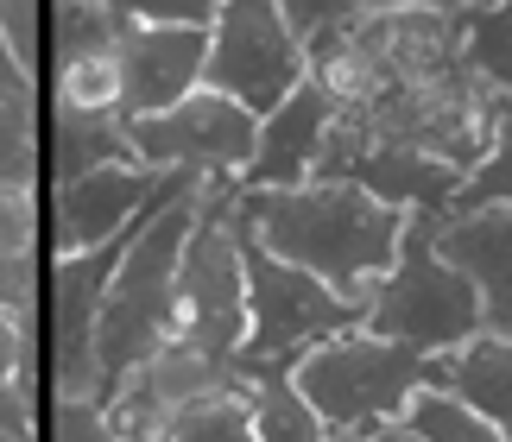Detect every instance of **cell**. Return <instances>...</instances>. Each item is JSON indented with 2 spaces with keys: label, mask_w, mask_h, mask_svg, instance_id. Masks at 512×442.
Segmentation results:
<instances>
[{
  "label": "cell",
  "mask_w": 512,
  "mask_h": 442,
  "mask_svg": "<svg viewBox=\"0 0 512 442\" xmlns=\"http://www.w3.org/2000/svg\"><path fill=\"white\" fill-rule=\"evenodd\" d=\"M234 221L279 259V266L317 278L342 304H361L399 259L405 215L380 209L354 184H304V190H234Z\"/></svg>",
  "instance_id": "6da1fadb"
},
{
  "label": "cell",
  "mask_w": 512,
  "mask_h": 442,
  "mask_svg": "<svg viewBox=\"0 0 512 442\" xmlns=\"http://www.w3.org/2000/svg\"><path fill=\"white\" fill-rule=\"evenodd\" d=\"M196 203H203V177L171 171L165 196L146 209L140 234L121 247L102 310H95V411L165 348L171 335V285H177V259L196 228Z\"/></svg>",
  "instance_id": "7a4b0ae2"
},
{
  "label": "cell",
  "mask_w": 512,
  "mask_h": 442,
  "mask_svg": "<svg viewBox=\"0 0 512 442\" xmlns=\"http://www.w3.org/2000/svg\"><path fill=\"white\" fill-rule=\"evenodd\" d=\"M234 234H241V278H247V341L234 354L241 386H253V379H285L304 354H317L336 335L361 329V304H342L317 278L279 266L241 221H234Z\"/></svg>",
  "instance_id": "3957f363"
},
{
  "label": "cell",
  "mask_w": 512,
  "mask_h": 442,
  "mask_svg": "<svg viewBox=\"0 0 512 442\" xmlns=\"http://www.w3.org/2000/svg\"><path fill=\"white\" fill-rule=\"evenodd\" d=\"M291 386L336 442H373L405 417V405L424 392V354L380 341L367 329L336 335L329 348L304 354L291 367Z\"/></svg>",
  "instance_id": "277c9868"
},
{
  "label": "cell",
  "mask_w": 512,
  "mask_h": 442,
  "mask_svg": "<svg viewBox=\"0 0 512 442\" xmlns=\"http://www.w3.org/2000/svg\"><path fill=\"white\" fill-rule=\"evenodd\" d=\"M361 329L380 341H399L411 354H449L462 341L481 335V297L475 285L437 259V215H405L399 234V259L392 272L373 285Z\"/></svg>",
  "instance_id": "5b68a950"
},
{
  "label": "cell",
  "mask_w": 512,
  "mask_h": 442,
  "mask_svg": "<svg viewBox=\"0 0 512 442\" xmlns=\"http://www.w3.org/2000/svg\"><path fill=\"white\" fill-rule=\"evenodd\" d=\"M209 360H234L247 341V278H241V234H234V184H203L196 228L177 259L171 285V335Z\"/></svg>",
  "instance_id": "8992f818"
},
{
  "label": "cell",
  "mask_w": 512,
  "mask_h": 442,
  "mask_svg": "<svg viewBox=\"0 0 512 442\" xmlns=\"http://www.w3.org/2000/svg\"><path fill=\"white\" fill-rule=\"evenodd\" d=\"M304 83H310V64H304V45L285 32L279 0H228V7H215L209 57H203L209 95H222V102L247 108L253 120H266Z\"/></svg>",
  "instance_id": "52a82bcc"
},
{
  "label": "cell",
  "mask_w": 512,
  "mask_h": 442,
  "mask_svg": "<svg viewBox=\"0 0 512 442\" xmlns=\"http://www.w3.org/2000/svg\"><path fill=\"white\" fill-rule=\"evenodd\" d=\"M253 139H260V120L209 89L184 95L152 120H127V146L146 171H190L203 184H234L253 158Z\"/></svg>",
  "instance_id": "ba28073f"
},
{
  "label": "cell",
  "mask_w": 512,
  "mask_h": 442,
  "mask_svg": "<svg viewBox=\"0 0 512 442\" xmlns=\"http://www.w3.org/2000/svg\"><path fill=\"white\" fill-rule=\"evenodd\" d=\"M171 177V171H165ZM165 177L146 165H108L89 171L76 184H57V209H51V259H76V253H102L140 234L146 209L165 196Z\"/></svg>",
  "instance_id": "9c48e42d"
},
{
  "label": "cell",
  "mask_w": 512,
  "mask_h": 442,
  "mask_svg": "<svg viewBox=\"0 0 512 442\" xmlns=\"http://www.w3.org/2000/svg\"><path fill=\"white\" fill-rule=\"evenodd\" d=\"M203 57H209V32L190 26H140L127 13L121 32V120H152L177 108L184 95L203 89Z\"/></svg>",
  "instance_id": "30bf717a"
},
{
  "label": "cell",
  "mask_w": 512,
  "mask_h": 442,
  "mask_svg": "<svg viewBox=\"0 0 512 442\" xmlns=\"http://www.w3.org/2000/svg\"><path fill=\"white\" fill-rule=\"evenodd\" d=\"M336 102L317 89V83H304L291 102H279L266 120H260V139H253V158H247V171L234 177V190L253 196V190H304L310 184V171H317V158L329 146V133H336Z\"/></svg>",
  "instance_id": "8fae6325"
},
{
  "label": "cell",
  "mask_w": 512,
  "mask_h": 442,
  "mask_svg": "<svg viewBox=\"0 0 512 442\" xmlns=\"http://www.w3.org/2000/svg\"><path fill=\"white\" fill-rule=\"evenodd\" d=\"M437 259L475 285L481 329L512 341V209L437 215Z\"/></svg>",
  "instance_id": "7c38bea8"
},
{
  "label": "cell",
  "mask_w": 512,
  "mask_h": 442,
  "mask_svg": "<svg viewBox=\"0 0 512 442\" xmlns=\"http://www.w3.org/2000/svg\"><path fill=\"white\" fill-rule=\"evenodd\" d=\"M424 392H443L456 398L462 411H475L481 424H494L512 442V341L500 335H475L449 354H430L424 360Z\"/></svg>",
  "instance_id": "4fadbf2b"
},
{
  "label": "cell",
  "mask_w": 512,
  "mask_h": 442,
  "mask_svg": "<svg viewBox=\"0 0 512 442\" xmlns=\"http://www.w3.org/2000/svg\"><path fill=\"white\" fill-rule=\"evenodd\" d=\"M108 165H140L127 146V120H83V114H51V177L76 184Z\"/></svg>",
  "instance_id": "5bb4252c"
},
{
  "label": "cell",
  "mask_w": 512,
  "mask_h": 442,
  "mask_svg": "<svg viewBox=\"0 0 512 442\" xmlns=\"http://www.w3.org/2000/svg\"><path fill=\"white\" fill-rule=\"evenodd\" d=\"M51 114H83V120H121V45L57 57L51 70Z\"/></svg>",
  "instance_id": "9a60e30c"
},
{
  "label": "cell",
  "mask_w": 512,
  "mask_h": 442,
  "mask_svg": "<svg viewBox=\"0 0 512 442\" xmlns=\"http://www.w3.org/2000/svg\"><path fill=\"white\" fill-rule=\"evenodd\" d=\"M247 430L253 442H329L323 417L298 398V386L285 379H253L247 386Z\"/></svg>",
  "instance_id": "2e32d148"
},
{
  "label": "cell",
  "mask_w": 512,
  "mask_h": 442,
  "mask_svg": "<svg viewBox=\"0 0 512 442\" xmlns=\"http://www.w3.org/2000/svg\"><path fill=\"white\" fill-rule=\"evenodd\" d=\"M51 26V57H83V51H114L127 32V7L114 0H64V7H45Z\"/></svg>",
  "instance_id": "e0dca14e"
},
{
  "label": "cell",
  "mask_w": 512,
  "mask_h": 442,
  "mask_svg": "<svg viewBox=\"0 0 512 442\" xmlns=\"http://www.w3.org/2000/svg\"><path fill=\"white\" fill-rule=\"evenodd\" d=\"M481 209H512V102H500L494 146H487V158L462 177V190L449 196L443 215H481Z\"/></svg>",
  "instance_id": "ac0fdd59"
},
{
  "label": "cell",
  "mask_w": 512,
  "mask_h": 442,
  "mask_svg": "<svg viewBox=\"0 0 512 442\" xmlns=\"http://www.w3.org/2000/svg\"><path fill=\"white\" fill-rule=\"evenodd\" d=\"M285 13V32L304 45V64H317L323 51H336L342 38H354L373 19V7H354V0H291Z\"/></svg>",
  "instance_id": "d6986e66"
},
{
  "label": "cell",
  "mask_w": 512,
  "mask_h": 442,
  "mask_svg": "<svg viewBox=\"0 0 512 442\" xmlns=\"http://www.w3.org/2000/svg\"><path fill=\"white\" fill-rule=\"evenodd\" d=\"M399 430L418 436V442H506L494 424H481L475 411H462L456 398H443V392H418V398H411L405 417H399Z\"/></svg>",
  "instance_id": "ffe728a7"
},
{
  "label": "cell",
  "mask_w": 512,
  "mask_h": 442,
  "mask_svg": "<svg viewBox=\"0 0 512 442\" xmlns=\"http://www.w3.org/2000/svg\"><path fill=\"white\" fill-rule=\"evenodd\" d=\"M38 102H0V190H38Z\"/></svg>",
  "instance_id": "44dd1931"
},
{
  "label": "cell",
  "mask_w": 512,
  "mask_h": 442,
  "mask_svg": "<svg viewBox=\"0 0 512 442\" xmlns=\"http://www.w3.org/2000/svg\"><path fill=\"white\" fill-rule=\"evenodd\" d=\"M171 442H253L247 392H222V398H209V405H196L184 424L171 430Z\"/></svg>",
  "instance_id": "7402d4cb"
},
{
  "label": "cell",
  "mask_w": 512,
  "mask_h": 442,
  "mask_svg": "<svg viewBox=\"0 0 512 442\" xmlns=\"http://www.w3.org/2000/svg\"><path fill=\"white\" fill-rule=\"evenodd\" d=\"M38 32H45V7H26V0H7V7H0V45H7V57L19 64V76H26L32 89H38V57H45Z\"/></svg>",
  "instance_id": "603a6c76"
},
{
  "label": "cell",
  "mask_w": 512,
  "mask_h": 442,
  "mask_svg": "<svg viewBox=\"0 0 512 442\" xmlns=\"http://www.w3.org/2000/svg\"><path fill=\"white\" fill-rule=\"evenodd\" d=\"M38 285H45V253L0 259V310L7 316H38Z\"/></svg>",
  "instance_id": "cb8c5ba5"
},
{
  "label": "cell",
  "mask_w": 512,
  "mask_h": 442,
  "mask_svg": "<svg viewBox=\"0 0 512 442\" xmlns=\"http://www.w3.org/2000/svg\"><path fill=\"white\" fill-rule=\"evenodd\" d=\"M38 253V190H0V259Z\"/></svg>",
  "instance_id": "d4e9b609"
},
{
  "label": "cell",
  "mask_w": 512,
  "mask_h": 442,
  "mask_svg": "<svg viewBox=\"0 0 512 442\" xmlns=\"http://www.w3.org/2000/svg\"><path fill=\"white\" fill-rule=\"evenodd\" d=\"M51 442H121L108 430V417L83 405V398H51Z\"/></svg>",
  "instance_id": "484cf974"
},
{
  "label": "cell",
  "mask_w": 512,
  "mask_h": 442,
  "mask_svg": "<svg viewBox=\"0 0 512 442\" xmlns=\"http://www.w3.org/2000/svg\"><path fill=\"white\" fill-rule=\"evenodd\" d=\"M127 13L140 19V26H190V32L215 26V0H133Z\"/></svg>",
  "instance_id": "4316f807"
},
{
  "label": "cell",
  "mask_w": 512,
  "mask_h": 442,
  "mask_svg": "<svg viewBox=\"0 0 512 442\" xmlns=\"http://www.w3.org/2000/svg\"><path fill=\"white\" fill-rule=\"evenodd\" d=\"M0 102H38V89L19 76V64L7 57V45H0Z\"/></svg>",
  "instance_id": "83f0119b"
},
{
  "label": "cell",
  "mask_w": 512,
  "mask_h": 442,
  "mask_svg": "<svg viewBox=\"0 0 512 442\" xmlns=\"http://www.w3.org/2000/svg\"><path fill=\"white\" fill-rule=\"evenodd\" d=\"M0 442H32V436H13V430H0Z\"/></svg>",
  "instance_id": "f1b7e54d"
}]
</instances>
